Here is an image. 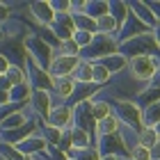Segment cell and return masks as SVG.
<instances>
[{
	"mask_svg": "<svg viewBox=\"0 0 160 160\" xmlns=\"http://www.w3.org/2000/svg\"><path fill=\"white\" fill-rule=\"evenodd\" d=\"M110 103H112V114L119 119L121 126L133 128V130L144 128V121H142V108L137 105L133 98H114V101H110Z\"/></svg>",
	"mask_w": 160,
	"mask_h": 160,
	"instance_id": "6da1fadb",
	"label": "cell"
},
{
	"mask_svg": "<svg viewBox=\"0 0 160 160\" xmlns=\"http://www.w3.org/2000/svg\"><path fill=\"white\" fill-rule=\"evenodd\" d=\"M119 53L123 57H128V60H130V57H140V55H158L160 48L156 46L153 30L147 32V34H137V37H130L126 41H121L119 43Z\"/></svg>",
	"mask_w": 160,
	"mask_h": 160,
	"instance_id": "7a4b0ae2",
	"label": "cell"
},
{
	"mask_svg": "<svg viewBox=\"0 0 160 160\" xmlns=\"http://www.w3.org/2000/svg\"><path fill=\"white\" fill-rule=\"evenodd\" d=\"M119 53V46H117V39L110 37V34H94L92 43L87 48L80 50V60H87V62H98L108 55H114Z\"/></svg>",
	"mask_w": 160,
	"mask_h": 160,
	"instance_id": "3957f363",
	"label": "cell"
},
{
	"mask_svg": "<svg viewBox=\"0 0 160 160\" xmlns=\"http://www.w3.org/2000/svg\"><path fill=\"white\" fill-rule=\"evenodd\" d=\"M160 67V57L158 55H140V57H130L128 60V76L137 80V82H151L153 73Z\"/></svg>",
	"mask_w": 160,
	"mask_h": 160,
	"instance_id": "277c9868",
	"label": "cell"
},
{
	"mask_svg": "<svg viewBox=\"0 0 160 160\" xmlns=\"http://www.w3.org/2000/svg\"><path fill=\"white\" fill-rule=\"evenodd\" d=\"M23 46H25L28 57H30L34 64H39L41 69H46V71H48L50 62H53V57H55V48H53V46H48V43L43 41L39 34H34V32L30 34V37H25Z\"/></svg>",
	"mask_w": 160,
	"mask_h": 160,
	"instance_id": "5b68a950",
	"label": "cell"
},
{
	"mask_svg": "<svg viewBox=\"0 0 160 160\" xmlns=\"http://www.w3.org/2000/svg\"><path fill=\"white\" fill-rule=\"evenodd\" d=\"M25 73H28V85L32 89H43V92H50L53 89V78L46 69H41L39 64H34L30 57H28V64H25Z\"/></svg>",
	"mask_w": 160,
	"mask_h": 160,
	"instance_id": "8992f818",
	"label": "cell"
},
{
	"mask_svg": "<svg viewBox=\"0 0 160 160\" xmlns=\"http://www.w3.org/2000/svg\"><path fill=\"white\" fill-rule=\"evenodd\" d=\"M46 123L53 128H60V130H69L73 126V108L67 105V103H60V105H53V110L48 112Z\"/></svg>",
	"mask_w": 160,
	"mask_h": 160,
	"instance_id": "52a82bcc",
	"label": "cell"
},
{
	"mask_svg": "<svg viewBox=\"0 0 160 160\" xmlns=\"http://www.w3.org/2000/svg\"><path fill=\"white\" fill-rule=\"evenodd\" d=\"M80 64V57H67V55H55L48 67L50 78H71L76 67Z\"/></svg>",
	"mask_w": 160,
	"mask_h": 160,
	"instance_id": "ba28073f",
	"label": "cell"
},
{
	"mask_svg": "<svg viewBox=\"0 0 160 160\" xmlns=\"http://www.w3.org/2000/svg\"><path fill=\"white\" fill-rule=\"evenodd\" d=\"M73 126L87 130L89 135H94V130H96V121H94V117H92V103H89V101L73 105Z\"/></svg>",
	"mask_w": 160,
	"mask_h": 160,
	"instance_id": "9c48e42d",
	"label": "cell"
},
{
	"mask_svg": "<svg viewBox=\"0 0 160 160\" xmlns=\"http://www.w3.org/2000/svg\"><path fill=\"white\" fill-rule=\"evenodd\" d=\"M147 32H151V28H147V25H144L137 16L128 14L126 23H123V25L119 28V30H117L114 39H117V46H119L121 41H126V39H130V37H137V34H147Z\"/></svg>",
	"mask_w": 160,
	"mask_h": 160,
	"instance_id": "30bf717a",
	"label": "cell"
},
{
	"mask_svg": "<svg viewBox=\"0 0 160 160\" xmlns=\"http://www.w3.org/2000/svg\"><path fill=\"white\" fill-rule=\"evenodd\" d=\"M16 149L25 158H39V156H46L48 153V144H46V140H43L39 133H34V135L28 137V140H23L21 144H16Z\"/></svg>",
	"mask_w": 160,
	"mask_h": 160,
	"instance_id": "8fae6325",
	"label": "cell"
},
{
	"mask_svg": "<svg viewBox=\"0 0 160 160\" xmlns=\"http://www.w3.org/2000/svg\"><path fill=\"white\" fill-rule=\"evenodd\" d=\"M48 30L57 37V41L71 39V37H73V32H76L71 14H55V21H53V25H48Z\"/></svg>",
	"mask_w": 160,
	"mask_h": 160,
	"instance_id": "7c38bea8",
	"label": "cell"
},
{
	"mask_svg": "<svg viewBox=\"0 0 160 160\" xmlns=\"http://www.w3.org/2000/svg\"><path fill=\"white\" fill-rule=\"evenodd\" d=\"M28 9H30V16H32V21L37 25H41V28L53 25L55 12H53V7H50L48 0H43V2H30V5H28Z\"/></svg>",
	"mask_w": 160,
	"mask_h": 160,
	"instance_id": "4fadbf2b",
	"label": "cell"
},
{
	"mask_svg": "<svg viewBox=\"0 0 160 160\" xmlns=\"http://www.w3.org/2000/svg\"><path fill=\"white\" fill-rule=\"evenodd\" d=\"M30 105L37 117H43L46 121L48 112L53 110V96H50V92H43V89H32V98H30Z\"/></svg>",
	"mask_w": 160,
	"mask_h": 160,
	"instance_id": "5bb4252c",
	"label": "cell"
},
{
	"mask_svg": "<svg viewBox=\"0 0 160 160\" xmlns=\"http://www.w3.org/2000/svg\"><path fill=\"white\" fill-rule=\"evenodd\" d=\"M94 64L105 67L108 71H110V76H119L121 71L128 69V57H123L121 53H114V55H108V57H103V60H98V62H94Z\"/></svg>",
	"mask_w": 160,
	"mask_h": 160,
	"instance_id": "9a60e30c",
	"label": "cell"
},
{
	"mask_svg": "<svg viewBox=\"0 0 160 160\" xmlns=\"http://www.w3.org/2000/svg\"><path fill=\"white\" fill-rule=\"evenodd\" d=\"M119 130H121V123H119V119L114 117V114H110V117H105V119L96 121L94 140H101V137H108V135H117Z\"/></svg>",
	"mask_w": 160,
	"mask_h": 160,
	"instance_id": "2e32d148",
	"label": "cell"
},
{
	"mask_svg": "<svg viewBox=\"0 0 160 160\" xmlns=\"http://www.w3.org/2000/svg\"><path fill=\"white\" fill-rule=\"evenodd\" d=\"M73 89H76V80L73 78H53V94L62 103L73 96Z\"/></svg>",
	"mask_w": 160,
	"mask_h": 160,
	"instance_id": "e0dca14e",
	"label": "cell"
},
{
	"mask_svg": "<svg viewBox=\"0 0 160 160\" xmlns=\"http://www.w3.org/2000/svg\"><path fill=\"white\" fill-rule=\"evenodd\" d=\"M128 9H130L133 16L140 18L147 28H151V30L156 28V18H153V14H151V9L147 7V2H128Z\"/></svg>",
	"mask_w": 160,
	"mask_h": 160,
	"instance_id": "ac0fdd59",
	"label": "cell"
},
{
	"mask_svg": "<svg viewBox=\"0 0 160 160\" xmlns=\"http://www.w3.org/2000/svg\"><path fill=\"white\" fill-rule=\"evenodd\" d=\"M71 144H73V149H78V151L89 149V147H94V135H89L82 128L71 126Z\"/></svg>",
	"mask_w": 160,
	"mask_h": 160,
	"instance_id": "d6986e66",
	"label": "cell"
},
{
	"mask_svg": "<svg viewBox=\"0 0 160 160\" xmlns=\"http://www.w3.org/2000/svg\"><path fill=\"white\" fill-rule=\"evenodd\" d=\"M89 18H101L105 16V14H110V2H105V0H85V12Z\"/></svg>",
	"mask_w": 160,
	"mask_h": 160,
	"instance_id": "ffe728a7",
	"label": "cell"
},
{
	"mask_svg": "<svg viewBox=\"0 0 160 160\" xmlns=\"http://www.w3.org/2000/svg\"><path fill=\"white\" fill-rule=\"evenodd\" d=\"M92 103V117H94V121H101V119H105V117H110L112 114V103L108 98H92L89 101Z\"/></svg>",
	"mask_w": 160,
	"mask_h": 160,
	"instance_id": "44dd1931",
	"label": "cell"
},
{
	"mask_svg": "<svg viewBox=\"0 0 160 160\" xmlns=\"http://www.w3.org/2000/svg\"><path fill=\"white\" fill-rule=\"evenodd\" d=\"M92 76H94V64L87 62V60H80V64L76 67L71 78H73L78 85H92Z\"/></svg>",
	"mask_w": 160,
	"mask_h": 160,
	"instance_id": "7402d4cb",
	"label": "cell"
},
{
	"mask_svg": "<svg viewBox=\"0 0 160 160\" xmlns=\"http://www.w3.org/2000/svg\"><path fill=\"white\" fill-rule=\"evenodd\" d=\"M28 121H30V119H28V114H25L23 110H18V112L9 114V117L0 119V133H5V130H14V128H21V126H25Z\"/></svg>",
	"mask_w": 160,
	"mask_h": 160,
	"instance_id": "603a6c76",
	"label": "cell"
},
{
	"mask_svg": "<svg viewBox=\"0 0 160 160\" xmlns=\"http://www.w3.org/2000/svg\"><path fill=\"white\" fill-rule=\"evenodd\" d=\"M71 18H73V28H76V30L96 34V21L89 18L87 14H82V12H71Z\"/></svg>",
	"mask_w": 160,
	"mask_h": 160,
	"instance_id": "cb8c5ba5",
	"label": "cell"
},
{
	"mask_svg": "<svg viewBox=\"0 0 160 160\" xmlns=\"http://www.w3.org/2000/svg\"><path fill=\"white\" fill-rule=\"evenodd\" d=\"M30 98H32V87L28 82L18 85V87H12V92H9V101H12V103L28 105V103H30Z\"/></svg>",
	"mask_w": 160,
	"mask_h": 160,
	"instance_id": "d4e9b609",
	"label": "cell"
},
{
	"mask_svg": "<svg viewBox=\"0 0 160 160\" xmlns=\"http://www.w3.org/2000/svg\"><path fill=\"white\" fill-rule=\"evenodd\" d=\"M142 121H144V126H149V128L158 126L160 123V101H156V103L144 108L142 110Z\"/></svg>",
	"mask_w": 160,
	"mask_h": 160,
	"instance_id": "484cf974",
	"label": "cell"
},
{
	"mask_svg": "<svg viewBox=\"0 0 160 160\" xmlns=\"http://www.w3.org/2000/svg\"><path fill=\"white\" fill-rule=\"evenodd\" d=\"M117 30H119V25H117V21H114V16H110V14L96 18V34H110V37H114Z\"/></svg>",
	"mask_w": 160,
	"mask_h": 160,
	"instance_id": "4316f807",
	"label": "cell"
},
{
	"mask_svg": "<svg viewBox=\"0 0 160 160\" xmlns=\"http://www.w3.org/2000/svg\"><path fill=\"white\" fill-rule=\"evenodd\" d=\"M160 140L158 137V133H156V128H149V126H144V128H140L137 130V144L140 147H147V149H151L153 144Z\"/></svg>",
	"mask_w": 160,
	"mask_h": 160,
	"instance_id": "83f0119b",
	"label": "cell"
},
{
	"mask_svg": "<svg viewBox=\"0 0 160 160\" xmlns=\"http://www.w3.org/2000/svg\"><path fill=\"white\" fill-rule=\"evenodd\" d=\"M5 78L9 80V85H12V87H18V85H23V82H28V73H25V69H21V67H16V64H12V67L7 69V73H5Z\"/></svg>",
	"mask_w": 160,
	"mask_h": 160,
	"instance_id": "f1b7e54d",
	"label": "cell"
},
{
	"mask_svg": "<svg viewBox=\"0 0 160 160\" xmlns=\"http://www.w3.org/2000/svg\"><path fill=\"white\" fill-rule=\"evenodd\" d=\"M128 14H130L128 2H110V16H114V21H117V25H119V28L126 23Z\"/></svg>",
	"mask_w": 160,
	"mask_h": 160,
	"instance_id": "f546056e",
	"label": "cell"
},
{
	"mask_svg": "<svg viewBox=\"0 0 160 160\" xmlns=\"http://www.w3.org/2000/svg\"><path fill=\"white\" fill-rule=\"evenodd\" d=\"M55 55H67V57H80V46L73 41V37L67 39V41H60V46H57Z\"/></svg>",
	"mask_w": 160,
	"mask_h": 160,
	"instance_id": "4dcf8cb0",
	"label": "cell"
},
{
	"mask_svg": "<svg viewBox=\"0 0 160 160\" xmlns=\"http://www.w3.org/2000/svg\"><path fill=\"white\" fill-rule=\"evenodd\" d=\"M0 158L2 160H25V156L14 144H7V142H0Z\"/></svg>",
	"mask_w": 160,
	"mask_h": 160,
	"instance_id": "1f68e13d",
	"label": "cell"
},
{
	"mask_svg": "<svg viewBox=\"0 0 160 160\" xmlns=\"http://www.w3.org/2000/svg\"><path fill=\"white\" fill-rule=\"evenodd\" d=\"M110 78H112V76H110V71H108L105 67H101V64H94V76H92V82L96 85V87L105 85Z\"/></svg>",
	"mask_w": 160,
	"mask_h": 160,
	"instance_id": "d6a6232c",
	"label": "cell"
},
{
	"mask_svg": "<svg viewBox=\"0 0 160 160\" xmlns=\"http://www.w3.org/2000/svg\"><path fill=\"white\" fill-rule=\"evenodd\" d=\"M48 2H50L55 14H71V9H73V2H71V0H48Z\"/></svg>",
	"mask_w": 160,
	"mask_h": 160,
	"instance_id": "836d02e7",
	"label": "cell"
},
{
	"mask_svg": "<svg viewBox=\"0 0 160 160\" xmlns=\"http://www.w3.org/2000/svg\"><path fill=\"white\" fill-rule=\"evenodd\" d=\"M92 39H94V34H92V32H80V30H76V32H73V41L80 46V50L89 46Z\"/></svg>",
	"mask_w": 160,
	"mask_h": 160,
	"instance_id": "e575fe53",
	"label": "cell"
},
{
	"mask_svg": "<svg viewBox=\"0 0 160 160\" xmlns=\"http://www.w3.org/2000/svg\"><path fill=\"white\" fill-rule=\"evenodd\" d=\"M76 160H101V153H98V149H96V147H89V149L78 151Z\"/></svg>",
	"mask_w": 160,
	"mask_h": 160,
	"instance_id": "d590c367",
	"label": "cell"
},
{
	"mask_svg": "<svg viewBox=\"0 0 160 160\" xmlns=\"http://www.w3.org/2000/svg\"><path fill=\"white\" fill-rule=\"evenodd\" d=\"M130 158L133 160H151V151L147 147H140V144H137V147L130 151Z\"/></svg>",
	"mask_w": 160,
	"mask_h": 160,
	"instance_id": "8d00e7d4",
	"label": "cell"
},
{
	"mask_svg": "<svg viewBox=\"0 0 160 160\" xmlns=\"http://www.w3.org/2000/svg\"><path fill=\"white\" fill-rule=\"evenodd\" d=\"M9 18H12V5L0 2V28L9 23Z\"/></svg>",
	"mask_w": 160,
	"mask_h": 160,
	"instance_id": "74e56055",
	"label": "cell"
},
{
	"mask_svg": "<svg viewBox=\"0 0 160 160\" xmlns=\"http://www.w3.org/2000/svg\"><path fill=\"white\" fill-rule=\"evenodd\" d=\"M147 7L151 9V14H153L156 23H160V0H153V2H147Z\"/></svg>",
	"mask_w": 160,
	"mask_h": 160,
	"instance_id": "f35d334b",
	"label": "cell"
},
{
	"mask_svg": "<svg viewBox=\"0 0 160 160\" xmlns=\"http://www.w3.org/2000/svg\"><path fill=\"white\" fill-rule=\"evenodd\" d=\"M9 67H12V64H9V60L5 57V53H0V76H5Z\"/></svg>",
	"mask_w": 160,
	"mask_h": 160,
	"instance_id": "ab89813d",
	"label": "cell"
},
{
	"mask_svg": "<svg viewBox=\"0 0 160 160\" xmlns=\"http://www.w3.org/2000/svg\"><path fill=\"white\" fill-rule=\"evenodd\" d=\"M149 151H151V160H160V140H158Z\"/></svg>",
	"mask_w": 160,
	"mask_h": 160,
	"instance_id": "60d3db41",
	"label": "cell"
},
{
	"mask_svg": "<svg viewBox=\"0 0 160 160\" xmlns=\"http://www.w3.org/2000/svg\"><path fill=\"white\" fill-rule=\"evenodd\" d=\"M149 87H156V89H160V67H158V71L153 73V78H151V82H149Z\"/></svg>",
	"mask_w": 160,
	"mask_h": 160,
	"instance_id": "b9f144b4",
	"label": "cell"
},
{
	"mask_svg": "<svg viewBox=\"0 0 160 160\" xmlns=\"http://www.w3.org/2000/svg\"><path fill=\"white\" fill-rule=\"evenodd\" d=\"M0 89L2 92H12V85H9V80H7L5 76H0Z\"/></svg>",
	"mask_w": 160,
	"mask_h": 160,
	"instance_id": "7bdbcfd3",
	"label": "cell"
},
{
	"mask_svg": "<svg viewBox=\"0 0 160 160\" xmlns=\"http://www.w3.org/2000/svg\"><path fill=\"white\" fill-rule=\"evenodd\" d=\"M7 103H9V92H2V89H0V108L7 105Z\"/></svg>",
	"mask_w": 160,
	"mask_h": 160,
	"instance_id": "ee69618b",
	"label": "cell"
},
{
	"mask_svg": "<svg viewBox=\"0 0 160 160\" xmlns=\"http://www.w3.org/2000/svg\"><path fill=\"white\" fill-rule=\"evenodd\" d=\"M153 39H156V46L160 48V23H156V28H153Z\"/></svg>",
	"mask_w": 160,
	"mask_h": 160,
	"instance_id": "f6af8a7d",
	"label": "cell"
},
{
	"mask_svg": "<svg viewBox=\"0 0 160 160\" xmlns=\"http://www.w3.org/2000/svg\"><path fill=\"white\" fill-rule=\"evenodd\" d=\"M7 37H5V30H2V28H0V41H5Z\"/></svg>",
	"mask_w": 160,
	"mask_h": 160,
	"instance_id": "bcb514c9",
	"label": "cell"
},
{
	"mask_svg": "<svg viewBox=\"0 0 160 160\" xmlns=\"http://www.w3.org/2000/svg\"><path fill=\"white\" fill-rule=\"evenodd\" d=\"M156 133H158V137H160V123H158V126H156Z\"/></svg>",
	"mask_w": 160,
	"mask_h": 160,
	"instance_id": "7dc6e473",
	"label": "cell"
},
{
	"mask_svg": "<svg viewBox=\"0 0 160 160\" xmlns=\"http://www.w3.org/2000/svg\"><path fill=\"white\" fill-rule=\"evenodd\" d=\"M121 160H133V158H130V156H126V158H121Z\"/></svg>",
	"mask_w": 160,
	"mask_h": 160,
	"instance_id": "c3c4849f",
	"label": "cell"
},
{
	"mask_svg": "<svg viewBox=\"0 0 160 160\" xmlns=\"http://www.w3.org/2000/svg\"><path fill=\"white\" fill-rule=\"evenodd\" d=\"M25 160H39V158H25Z\"/></svg>",
	"mask_w": 160,
	"mask_h": 160,
	"instance_id": "681fc988",
	"label": "cell"
}]
</instances>
